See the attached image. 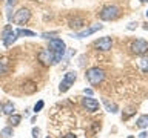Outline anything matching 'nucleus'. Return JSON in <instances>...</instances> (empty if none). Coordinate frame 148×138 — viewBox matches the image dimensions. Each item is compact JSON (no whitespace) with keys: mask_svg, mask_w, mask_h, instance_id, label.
Returning <instances> with one entry per match:
<instances>
[{"mask_svg":"<svg viewBox=\"0 0 148 138\" xmlns=\"http://www.w3.org/2000/svg\"><path fill=\"white\" fill-rule=\"evenodd\" d=\"M131 51H133V54H136V55H143V54L148 52V43L142 39H137V40L133 41Z\"/></svg>","mask_w":148,"mask_h":138,"instance_id":"nucleus-6","label":"nucleus"},{"mask_svg":"<svg viewBox=\"0 0 148 138\" xmlns=\"http://www.w3.org/2000/svg\"><path fill=\"white\" fill-rule=\"evenodd\" d=\"M102 103H103V106L106 108V110L108 112H111V114H117V110H119V108H117V104H114V103H110L108 100H102Z\"/></svg>","mask_w":148,"mask_h":138,"instance_id":"nucleus-11","label":"nucleus"},{"mask_svg":"<svg viewBox=\"0 0 148 138\" xmlns=\"http://www.w3.org/2000/svg\"><path fill=\"white\" fill-rule=\"evenodd\" d=\"M139 64H140V69L143 72H148V57H143L140 62H139Z\"/></svg>","mask_w":148,"mask_h":138,"instance_id":"nucleus-20","label":"nucleus"},{"mask_svg":"<svg viewBox=\"0 0 148 138\" xmlns=\"http://www.w3.org/2000/svg\"><path fill=\"white\" fill-rule=\"evenodd\" d=\"M137 127H140V129L148 127V115H142V117L137 118Z\"/></svg>","mask_w":148,"mask_h":138,"instance_id":"nucleus-15","label":"nucleus"},{"mask_svg":"<svg viewBox=\"0 0 148 138\" xmlns=\"http://www.w3.org/2000/svg\"><path fill=\"white\" fill-rule=\"evenodd\" d=\"M43 106H45V103H43V101H37V103H36V106H34V112L37 114V112H40V110L42 109H43Z\"/></svg>","mask_w":148,"mask_h":138,"instance_id":"nucleus-22","label":"nucleus"},{"mask_svg":"<svg viewBox=\"0 0 148 138\" xmlns=\"http://www.w3.org/2000/svg\"><path fill=\"white\" fill-rule=\"evenodd\" d=\"M130 138H133V137H130Z\"/></svg>","mask_w":148,"mask_h":138,"instance_id":"nucleus-32","label":"nucleus"},{"mask_svg":"<svg viewBox=\"0 0 148 138\" xmlns=\"http://www.w3.org/2000/svg\"><path fill=\"white\" fill-rule=\"evenodd\" d=\"M29 17H31L29 9H26V8H20L16 14H14L12 22L16 23V25H23V23H26L28 20H29Z\"/></svg>","mask_w":148,"mask_h":138,"instance_id":"nucleus-5","label":"nucleus"},{"mask_svg":"<svg viewBox=\"0 0 148 138\" xmlns=\"http://www.w3.org/2000/svg\"><path fill=\"white\" fill-rule=\"evenodd\" d=\"M16 34L20 35V37H36V32H34V31L23 29V28H18V29L16 31Z\"/></svg>","mask_w":148,"mask_h":138,"instance_id":"nucleus-13","label":"nucleus"},{"mask_svg":"<svg viewBox=\"0 0 148 138\" xmlns=\"http://www.w3.org/2000/svg\"><path fill=\"white\" fill-rule=\"evenodd\" d=\"M76 78H77V75H76V72H74V71H69V72L65 74L63 78H62V81H60V86H59L60 92H66V91H69V87L74 85Z\"/></svg>","mask_w":148,"mask_h":138,"instance_id":"nucleus-4","label":"nucleus"},{"mask_svg":"<svg viewBox=\"0 0 148 138\" xmlns=\"http://www.w3.org/2000/svg\"><path fill=\"white\" fill-rule=\"evenodd\" d=\"M14 109H16V108H14V104L9 103V101L2 106V112H3L5 115H12V114H14Z\"/></svg>","mask_w":148,"mask_h":138,"instance_id":"nucleus-14","label":"nucleus"},{"mask_svg":"<svg viewBox=\"0 0 148 138\" xmlns=\"http://www.w3.org/2000/svg\"><path fill=\"white\" fill-rule=\"evenodd\" d=\"M85 94L86 95H92V91L91 89H85Z\"/></svg>","mask_w":148,"mask_h":138,"instance_id":"nucleus-26","label":"nucleus"},{"mask_svg":"<svg viewBox=\"0 0 148 138\" xmlns=\"http://www.w3.org/2000/svg\"><path fill=\"white\" fill-rule=\"evenodd\" d=\"M69 26L74 28V29H79V28H82V26H85V20L83 18H73L71 22H69Z\"/></svg>","mask_w":148,"mask_h":138,"instance_id":"nucleus-12","label":"nucleus"},{"mask_svg":"<svg viewBox=\"0 0 148 138\" xmlns=\"http://www.w3.org/2000/svg\"><path fill=\"white\" fill-rule=\"evenodd\" d=\"M85 77H86V80H88V83H90L91 86H97L105 78V72L102 71L100 68H90L86 71Z\"/></svg>","mask_w":148,"mask_h":138,"instance_id":"nucleus-2","label":"nucleus"},{"mask_svg":"<svg viewBox=\"0 0 148 138\" xmlns=\"http://www.w3.org/2000/svg\"><path fill=\"white\" fill-rule=\"evenodd\" d=\"M32 138H40V129L39 127L32 129Z\"/></svg>","mask_w":148,"mask_h":138,"instance_id":"nucleus-23","label":"nucleus"},{"mask_svg":"<svg viewBox=\"0 0 148 138\" xmlns=\"http://www.w3.org/2000/svg\"><path fill=\"white\" fill-rule=\"evenodd\" d=\"M16 40H17V34H16V31H14L11 35H9V37H6V39L3 40V45H5V46H11V45H12Z\"/></svg>","mask_w":148,"mask_h":138,"instance_id":"nucleus-17","label":"nucleus"},{"mask_svg":"<svg viewBox=\"0 0 148 138\" xmlns=\"http://www.w3.org/2000/svg\"><path fill=\"white\" fill-rule=\"evenodd\" d=\"M46 138H49V137H46Z\"/></svg>","mask_w":148,"mask_h":138,"instance_id":"nucleus-31","label":"nucleus"},{"mask_svg":"<svg viewBox=\"0 0 148 138\" xmlns=\"http://www.w3.org/2000/svg\"><path fill=\"white\" fill-rule=\"evenodd\" d=\"M94 46L99 51H110L111 46H113V40H111L110 37H102V39H99L94 43Z\"/></svg>","mask_w":148,"mask_h":138,"instance_id":"nucleus-8","label":"nucleus"},{"mask_svg":"<svg viewBox=\"0 0 148 138\" xmlns=\"http://www.w3.org/2000/svg\"><path fill=\"white\" fill-rule=\"evenodd\" d=\"M12 32H14V31H12V26H11V25H6V26L3 28L2 34H0V39H2V40H5L6 37H9V35H11Z\"/></svg>","mask_w":148,"mask_h":138,"instance_id":"nucleus-16","label":"nucleus"},{"mask_svg":"<svg viewBox=\"0 0 148 138\" xmlns=\"http://www.w3.org/2000/svg\"><path fill=\"white\" fill-rule=\"evenodd\" d=\"M20 121H22L20 115H17V114L9 115V123H11V126H17V124H20Z\"/></svg>","mask_w":148,"mask_h":138,"instance_id":"nucleus-18","label":"nucleus"},{"mask_svg":"<svg viewBox=\"0 0 148 138\" xmlns=\"http://www.w3.org/2000/svg\"><path fill=\"white\" fill-rule=\"evenodd\" d=\"M139 138H147V133H145V132H142V133H139Z\"/></svg>","mask_w":148,"mask_h":138,"instance_id":"nucleus-27","label":"nucleus"},{"mask_svg":"<svg viewBox=\"0 0 148 138\" xmlns=\"http://www.w3.org/2000/svg\"><path fill=\"white\" fill-rule=\"evenodd\" d=\"M63 138H76V135H73V133H68V135H65Z\"/></svg>","mask_w":148,"mask_h":138,"instance_id":"nucleus-25","label":"nucleus"},{"mask_svg":"<svg viewBox=\"0 0 148 138\" xmlns=\"http://www.w3.org/2000/svg\"><path fill=\"white\" fill-rule=\"evenodd\" d=\"M100 20L110 22V20H116L119 17V8L114 6V5H110V6H105L102 11L99 12Z\"/></svg>","mask_w":148,"mask_h":138,"instance_id":"nucleus-3","label":"nucleus"},{"mask_svg":"<svg viewBox=\"0 0 148 138\" xmlns=\"http://www.w3.org/2000/svg\"><path fill=\"white\" fill-rule=\"evenodd\" d=\"M39 2H43V0H39Z\"/></svg>","mask_w":148,"mask_h":138,"instance_id":"nucleus-30","label":"nucleus"},{"mask_svg":"<svg viewBox=\"0 0 148 138\" xmlns=\"http://www.w3.org/2000/svg\"><path fill=\"white\" fill-rule=\"evenodd\" d=\"M56 34H57V32H43V34H42V39H49V37L53 39Z\"/></svg>","mask_w":148,"mask_h":138,"instance_id":"nucleus-24","label":"nucleus"},{"mask_svg":"<svg viewBox=\"0 0 148 138\" xmlns=\"http://www.w3.org/2000/svg\"><path fill=\"white\" fill-rule=\"evenodd\" d=\"M102 28H103L102 25H92V26H90V28H86V29L80 31V32H76V34H74V37H76V39H83V37H88V35L94 34V32H97V31H100Z\"/></svg>","mask_w":148,"mask_h":138,"instance_id":"nucleus-9","label":"nucleus"},{"mask_svg":"<svg viewBox=\"0 0 148 138\" xmlns=\"http://www.w3.org/2000/svg\"><path fill=\"white\" fill-rule=\"evenodd\" d=\"M147 17H148V11H147Z\"/></svg>","mask_w":148,"mask_h":138,"instance_id":"nucleus-29","label":"nucleus"},{"mask_svg":"<svg viewBox=\"0 0 148 138\" xmlns=\"http://www.w3.org/2000/svg\"><path fill=\"white\" fill-rule=\"evenodd\" d=\"M82 104H83V108H85L86 110H90V112H96V110L99 109V101L94 100V98H91V97L83 98Z\"/></svg>","mask_w":148,"mask_h":138,"instance_id":"nucleus-10","label":"nucleus"},{"mask_svg":"<svg viewBox=\"0 0 148 138\" xmlns=\"http://www.w3.org/2000/svg\"><path fill=\"white\" fill-rule=\"evenodd\" d=\"M37 58L42 64L45 66H49V64H54V54L51 52V49H42L39 54H37Z\"/></svg>","mask_w":148,"mask_h":138,"instance_id":"nucleus-7","label":"nucleus"},{"mask_svg":"<svg viewBox=\"0 0 148 138\" xmlns=\"http://www.w3.org/2000/svg\"><path fill=\"white\" fill-rule=\"evenodd\" d=\"M49 49H51V52L54 54V62L59 63L60 60H62V57H63L66 46H65V41H63L62 39L53 37V39L49 40Z\"/></svg>","mask_w":148,"mask_h":138,"instance_id":"nucleus-1","label":"nucleus"},{"mask_svg":"<svg viewBox=\"0 0 148 138\" xmlns=\"http://www.w3.org/2000/svg\"><path fill=\"white\" fill-rule=\"evenodd\" d=\"M8 69V60L6 58H2L0 60V74H5Z\"/></svg>","mask_w":148,"mask_h":138,"instance_id":"nucleus-21","label":"nucleus"},{"mask_svg":"<svg viewBox=\"0 0 148 138\" xmlns=\"http://www.w3.org/2000/svg\"><path fill=\"white\" fill-rule=\"evenodd\" d=\"M140 2H148V0H140Z\"/></svg>","mask_w":148,"mask_h":138,"instance_id":"nucleus-28","label":"nucleus"},{"mask_svg":"<svg viewBox=\"0 0 148 138\" xmlns=\"http://www.w3.org/2000/svg\"><path fill=\"white\" fill-rule=\"evenodd\" d=\"M0 135H2V138H9V137L12 135V127H5V129H2Z\"/></svg>","mask_w":148,"mask_h":138,"instance_id":"nucleus-19","label":"nucleus"}]
</instances>
